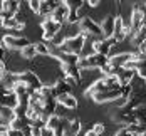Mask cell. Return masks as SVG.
I'll return each mask as SVG.
<instances>
[{
	"instance_id": "1",
	"label": "cell",
	"mask_w": 146,
	"mask_h": 136,
	"mask_svg": "<svg viewBox=\"0 0 146 136\" xmlns=\"http://www.w3.org/2000/svg\"><path fill=\"white\" fill-rule=\"evenodd\" d=\"M89 37L84 35V34H77V35H72V37H67L62 40V44L56 45V54H74V56H79L86 45V40Z\"/></svg>"
},
{
	"instance_id": "2",
	"label": "cell",
	"mask_w": 146,
	"mask_h": 136,
	"mask_svg": "<svg viewBox=\"0 0 146 136\" xmlns=\"http://www.w3.org/2000/svg\"><path fill=\"white\" fill-rule=\"evenodd\" d=\"M109 64V57L101 56V54H88L79 60V67L82 71H91V69H102Z\"/></svg>"
},
{
	"instance_id": "3",
	"label": "cell",
	"mask_w": 146,
	"mask_h": 136,
	"mask_svg": "<svg viewBox=\"0 0 146 136\" xmlns=\"http://www.w3.org/2000/svg\"><path fill=\"white\" fill-rule=\"evenodd\" d=\"M17 76H19V81H20V82H24V84L32 91V92H42V89L45 88L44 81L39 77L37 72H34V71L17 72Z\"/></svg>"
},
{
	"instance_id": "4",
	"label": "cell",
	"mask_w": 146,
	"mask_h": 136,
	"mask_svg": "<svg viewBox=\"0 0 146 136\" xmlns=\"http://www.w3.org/2000/svg\"><path fill=\"white\" fill-rule=\"evenodd\" d=\"M131 34L136 35L146 27V7L145 5H136L131 10Z\"/></svg>"
},
{
	"instance_id": "5",
	"label": "cell",
	"mask_w": 146,
	"mask_h": 136,
	"mask_svg": "<svg viewBox=\"0 0 146 136\" xmlns=\"http://www.w3.org/2000/svg\"><path fill=\"white\" fill-rule=\"evenodd\" d=\"M79 29H81V34L88 37H104L102 27L98 22H94L91 17H82V20L79 22Z\"/></svg>"
},
{
	"instance_id": "6",
	"label": "cell",
	"mask_w": 146,
	"mask_h": 136,
	"mask_svg": "<svg viewBox=\"0 0 146 136\" xmlns=\"http://www.w3.org/2000/svg\"><path fill=\"white\" fill-rule=\"evenodd\" d=\"M92 101L96 103H111V101H119L123 99V86L119 88H114V89H108V91H102V92H98L91 98Z\"/></svg>"
},
{
	"instance_id": "7",
	"label": "cell",
	"mask_w": 146,
	"mask_h": 136,
	"mask_svg": "<svg viewBox=\"0 0 146 136\" xmlns=\"http://www.w3.org/2000/svg\"><path fill=\"white\" fill-rule=\"evenodd\" d=\"M2 44L5 45L7 49H17V50H24L25 47H29L32 42H30L27 37H22V35H3L2 39Z\"/></svg>"
},
{
	"instance_id": "8",
	"label": "cell",
	"mask_w": 146,
	"mask_h": 136,
	"mask_svg": "<svg viewBox=\"0 0 146 136\" xmlns=\"http://www.w3.org/2000/svg\"><path fill=\"white\" fill-rule=\"evenodd\" d=\"M40 27L44 30V40H52V39H56V35L60 32L62 24L52 20V17H47V19H44L40 22Z\"/></svg>"
},
{
	"instance_id": "9",
	"label": "cell",
	"mask_w": 146,
	"mask_h": 136,
	"mask_svg": "<svg viewBox=\"0 0 146 136\" xmlns=\"http://www.w3.org/2000/svg\"><path fill=\"white\" fill-rule=\"evenodd\" d=\"M20 12L19 0H3L0 5V19H14Z\"/></svg>"
},
{
	"instance_id": "10",
	"label": "cell",
	"mask_w": 146,
	"mask_h": 136,
	"mask_svg": "<svg viewBox=\"0 0 146 136\" xmlns=\"http://www.w3.org/2000/svg\"><path fill=\"white\" fill-rule=\"evenodd\" d=\"M113 44H117L114 39H98V40L92 42V50H94V54H101V56L109 57Z\"/></svg>"
},
{
	"instance_id": "11",
	"label": "cell",
	"mask_w": 146,
	"mask_h": 136,
	"mask_svg": "<svg viewBox=\"0 0 146 136\" xmlns=\"http://www.w3.org/2000/svg\"><path fill=\"white\" fill-rule=\"evenodd\" d=\"M69 15H71V10H69V7H67V3L66 2H60L57 5V9L52 12V20H56L59 24H64V22H67L69 20Z\"/></svg>"
},
{
	"instance_id": "12",
	"label": "cell",
	"mask_w": 146,
	"mask_h": 136,
	"mask_svg": "<svg viewBox=\"0 0 146 136\" xmlns=\"http://www.w3.org/2000/svg\"><path fill=\"white\" fill-rule=\"evenodd\" d=\"M20 104L19 96L15 94L14 89H3V96H2V106L3 107H10V109H17Z\"/></svg>"
},
{
	"instance_id": "13",
	"label": "cell",
	"mask_w": 146,
	"mask_h": 136,
	"mask_svg": "<svg viewBox=\"0 0 146 136\" xmlns=\"http://www.w3.org/2000/svg\"><path fill=\"white\" fill-rule=\"evenodd\" d=\"M101 27H102V32H104V39H113L114 29H116V17H113V15L104 17Z\"/></svg>"
},
{
	"instance_id": "14",
	"label": "cell",
	"mask_w": 146,
	"mask_h": 136,
	"mask_svg": "<svg viewBox=\"0 0 146 136\" xmlns=\"http://www.w3.org/2000/svg\"><path fill=\"white\" fill-rule=\"evenodd\" d=\"M117 77H119V82H121V86H129L133 81H134V77L138 76L136 71H133V69H126V67H123V69H119L117 71Z\"/></svg>"
},
{
	"instance_id": "15",
	"label": "cell",
	"mask_w": 146,
	"mask_h": 136,
	"mask_svg": "<svg viewBox=\"0 0 146 136\" xmlns=\"http://www.w3.org/2000/svg\"><path fill=\"white\" fill-rule=\"evenodd\" d=\"M52 86V89H54V94H56V98H59V96H64V94H71V91H72V88L64 81V76L62 77H59L57 81L54 82V84H50Z\"/></svg>"
},
{
	"instance_id": "16",
	"label": "cell",
	"mask_w": 146,
	"mask_h": 136,
	"mask_svg": "<svg viewBox=\"0 0 146 136\" xmlns=\"http://www.w3.org/2000/svg\"><path fill=\"white\" fill-rule=\"evenodd\" d=\"M15 119H17V113H15V109L3 107V106H2V113H0V121H2V124L10 126Z\"/></svg>"
},
{
	"instance_id": "17",
	"label": "cell",
	"mask_w": 146,
	"mask_h": 136,
	"mask_svg": "<svg viewBox=\"0 0 146 136\" xmlns=\"http://www.w3.org/2000/svg\"><path fill=\"white\" fill-rule=\"evenodd\" d=\"M57 101H59V104L64 106L66 109H77V106H79V101L74 98L72 94H64V96H59Z\"/></svg>"
},
{
	"instance_id": "18",
	"label": "cell",
	"mask_w": 146,
	"mask_h": 136,
	"mask_svg": "<svg viewBox=\"0 0 146 136\" xmlns=\"http://www.w3.org/2000/svg\"><path fill=\"white\" fill-rule=\"evenodd\" d=\"M59 3H60V2H49V0H42V5H40V12H39V15H42L44 19L50 17L52 12L57 9Z\"/></svg>"
},
{
	"instance_id": "19",
	"label": "cell",
	"mask_w": 146,
	"mask_h": 136,
	"mask_svg": "<svg viewBox=\"0 0 146 136\" xmlns=\"http://www.w3.org/2000/svg\"><path fill=\"white\" fill-rule=\"evenodd\" d=\"M56 59L62 66H66V64H79L81 57L79 56H74V54H56Z\"/></svg>"
},
{
	"instance_id": "20",
	"label": "cell",
	"mask_w": 146,
	"mask_h": 136,
	"mask_svg": "<svg viewBox=\"0 0 146 136\" xmlns=\"http://www.w3.org/2000/svg\"><path fill=\"white\" fill-rule=\"evenodd\" d=\"M0 25L3 27V29H14V30H19V29H22L24 25L17 20V19H0Z\"/></svg>"
},
{
	"instance_id": "21",
	"label": "cell",
	"mask_w": 146,
	"mask_h": 136,
	"mask_svg": "<svg viewBox=\"0 0 146 136\" xmlns=\"http://www.w3.org/2000/svg\"><path fill=\"white\" fill-rule=\"evenodd\" d=\"M20 54H22V57L25 60H34L37 59V49H35V44H30L29 47H25L24 50H20Z\"/></svg>"
},
{
	"instance_id": "22",
	"label": "cell",
	"mask_w": 146,
	"mask_h": 136,
	"mask_svg": "<svg viewBox=\"0 0 146 136\" xmlns=\"http://www.w3.org/2000/svg\"><path fill=\"white\" fill-rule=\"evenodd\" d=\"M81 128H82L81 119H79V118H72V119H71V126H69V131H67L66 136H79Z\"/></svg>"
},
{
	"instance_id": "23",
	"label": "cell",
	"mask_w": 146,
	"mask_h": 136,
	"mask_svg": "<svg viewBox=\"0 0 146 136\" xmlns=\"http://www.w3.org/2000/svg\"><path fill=\"white\" fill-rule=\"evenodd\" d=\"M60 119H62V116H60V114H54V116H50L49 119L45 121V129L52 133L59 124H60Z\"/></svg>"
},
{
	"instance_id": "24",
	"label": "cell",
	"mask_w": 146,
	"mask_h": 136,
	"mask_svg": "<svg viewBox=\"0 0 146 136\" xmlns=\"http://www.w3.org/2000/svg\"><path fill=\"white\" fill-rule=\"evenodd\" d=\"M29 123H27V118H20V116H17V119L10 124V129H17V131H24V128L27 126Z\"/></svg>"
},
{
	"instance_id": "25",
	"label": "cell",
	"mask_w": 146,
	"mask_h": 136,
	"mask_svg": "<svg viewBox=\"0 0 146 136\" xmlns=\"http://www.w3.org/2000/svg\"><path fill=\"white\" fill-rule=\"evenodd\" d=\"M35 49H37V54H39V56H44V57L52 56L50 47H49L47 44H44V42H37V44H35Z\"/></svg>"
},
{
	"instance_id": "26",
	"label": "cell",
	"mask_w": 146,
	"mask_h": 136,
	"mask_svg": "<svg viewBox=\"0 0 146 136\" xmlns=\"http://www.w3.org/2000/svg\"><path fill=\"white\" fill-rule=\"evenodd\" d=\"M136 72H138V77L141 79H146V57L141 56V59L138 60V67H136Z\"/></svg>"
},
{
	"instance_id": "27",
	"label": "cell",
	"mask_w": 146,
	"mask_h": 136,
	"mask_svg": "<svg viewBox=\"0 0 146 136\" xmlns=\"http://www.w3.org/2000/svg\"><path fill=\"white\" fill-rule=\"evenodd\" d=\"M27 5L30 7V10H32V12L39 14V12H40V5H42V0H30V2H27Z\"/></svg>"
},
{
	"instance_id": "28",
	"label": "cell",
	"mask_w": 146,
	"mask_h": 136,
	"mask_svg": "<svg viewBox=\"0 0 146 136\" xmlns=\"http://www.w3.org/2000/svg\"><path fill=\"white\" fill-rule=\"evenodd\" d=\"M116 136H136V135L131 133V129H129L128 126H124V128H121V129L116 133Z\"/></svg>"
},
{
	"instance_id": "29",
	"label": "cell",
	"mask_w": 146,
	"mask_h": 136,
	"mask_svg": "<svg viewBox=\"0 0 146 136\" xmlns=\"http://www.w3.org/2000/svg\"><path fill=\"white\" fill-rule=\"evenodd\" d=\"M92 129H94V131H96V133H98V135L101 136L102 133H104V131H106V126H104V124H102V123H96V124H92Z\"/></svg>"
},
{
	"instance_id": "30",
	"label": "cell",
	"mask_w": 146,
	"mask_h": 136,
	"mask_svg": "<svg viewBox=\"0 0 146 136\" xmlns=\"http://www.w3.org/2000/svg\"><path fill=\"white\" fill-rule=\"evenodd\" d=\"M64 81H66V82H67V84H69L71 88H76V86L79 84V82H77L76 79H72V77H69V76H64Z\"/></svg>"
},
{
	"instance_id": "31",
	"label": "cell",
	"mask_w": 146,
	"mask_h": 136,
	"mask_svg": "<svg viewBox=\"0 0 146 136\" xmlns=\"http://www.w3.org/2000/svg\"><path fill=\"white\" fill-rule=\"evenodd\" d=\"M22 133H24L25 136H32V123H29V124L24 128V131H22Z\"/></svg>"
},
{
	"instance_id": "32",
	"label": "cell",
	"mask_w": 146,
	"mask_h": 136,
	"mask_svg": "<svg viewBox=\"0 0 146 136\" xmlns=\"http://www.w3.org/2000/svg\"><path fill=\"white\" fill-rule=\"evenodd\" d=\"M9 136H25L22 131H17V129H10L9 131Z\"/></svg>"
},
{
	"instance_id": "33",
	"label": "cell",
	"mask_w": 146,
	"mask_h": 136,
	"mask_svg": "<svg viewBox=\"0 0 146 136\" xmlns=\"http://www.w3.org/2000/svg\"><path fill=\"white\" fill-rule=\"evenodd\" d=\"M99 3H101L99 0H89V2H88V5H89V7H98Z\"/></svg>"
},
{
	"instance_id": "34",
	"label": "cell",
	"mask_w": 146,
	"mask_h": 136,
	"mask_svg": "<svg viewBox=\"0 0 146 136\" xmlns=\"http://www.w3.org/2000/svg\"><path fill=\"white\" fill-rule=\"evenodd\" d=\"M84 136H99V135H98V133L91 128V129H88V131H86V135H84Z\"/></svg>"
},
{
	"instance_id": "35",
	"label": "cell",
	"mask_w": 146,
	"mask_h": 136,
	"mask_svg": "<svg viewBox=\"0 0 146 136\" xmlns=\"http://www.w3.org/2000/svg\"><path fill=\"white\" fill-rule=\"evenodd\" d=\"M139 136H146V131H145V133H141V135H139Z\"/></svg>"
},
{
	"instance_id": "36",
	"label": "cell",
	"mask_w": 146,
	"mask_h": 136,
	"mask_svg": "<svg viewBox=\"0 0 146 136\" xmlns=\"http://www.w3.org/2000/svg\"><path fill=\"white\" fill-rule=\"evenodd\" d=\"M145 81H146V79H145Z\"/></svg>"
}]
</instances>
